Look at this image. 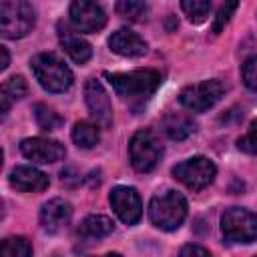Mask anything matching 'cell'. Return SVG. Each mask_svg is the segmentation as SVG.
<instances>
[{
	"label": "cell",
	"mask_w": 257,
	"mask_h": 257,
	"mask_svg": "<svg viewBox=\"0 0 257 257\" xmlns=\"http://www.w3.org/2000/svg\"><path fill=\"white\" fill-rule=\"evenodd\" d=\"M106 80L118 96L124 100H147L161 84V74L153 68H141L133 72H104Z\"/></svg>",
	"instance_id": "1"
},
{
	"label": "cell",
	"mask_w": 257,
	"mask_h": 257,
	"mask_svg": "<svg viewBox=\"0 0 257 257\" xmlns=\"http://www.w3.org/2000/svg\"><path fill=\"white\" fill-rule=\"evenodd\" d=\"M187 217V201L177 191L155 195L149 203V219L161 231H175Z\"/></svg>",
	"instance_id": "2"
},
{
	"label": "cell",
	"mask_w": 257,
	"mask_h": 257,
	"mask_svg": "<svg viewBox=\"0 0 257 257\" xmlns=\"http://www.w3.org/2000/svg\"><path fill=\"white\" fill-rule=\"evenodd\" d=\"M32 74L36 76L38 84L48 92H64L72 84V72L52 52H40L30 60Z\"/></svg>",
	"instance_id": "3"
},
{
	"label": "cell",
	"mask_w": 257,
	"mask_h": 257,
	"mask_svg": "<svg viewBox=\"0 0 257 257\" xmlns=\"http://www.w3.org/2000/svg\"><path fill=\"white\" fill-rule=\"evenodd\" d=\"M36 22V12L30 2L24 0H4L0 2V34L4 38L16 40L26 36Z\"/></svg>",
	"instance_id": "4"
},
{
	"label": "cell",
	"mask_w": 257,
	"mask_h": 257,
	"mask_svg": "<svg viewBox=\"0 0 257 257\" xmlns=\"http://www.w3.org/2000/svg\"><path fill=\"white\" fill-rule=\"evenodd\" d=\"M128 157L131 165L139 173H149L157 167V163L163 157V145L157 139V135L149 128L137 131L128 141Z\"/></svg>",
	"instance_id": "5"
},
{
	"label": "cell",
	"mask_w": 257,
	"mask_h": 257,
	"mask_svg": "<svg viewBox=\"0 0 257 257\" xmlns=\"http://www.w3.org/2000/svg\"><path fill=\"white\" fill-rule=\"evenodd\" d=\"M221 233L227 243H253L257 241V213L231 207L221 217Z\"/></svg>",
	"instance_id": "6"
},
{
	"label": "cell",
	"mask_w": 257,
	"mask_h": 257,
	"mask_svg": "<svg viewBox=\"0 0 257 257\" xmlns=\"http://www.w3.org/2000/svg\"><path fill=\"white\" fill-rule=\"evenodd\" d=\"M217 175V167L207 157H191L173 167V177L181 181L191 191H201L213 183Z\"/></svg>",
	"instance_id": "7"
},
{
	"label": "cell",
	"mask_w": 257,
	"mask_h": 257,
	"mask_svg": "<svg viewBox=\"0 0 257 257\" xmlns=\"http://www.w3.org/2000/svg\"><path fill=\"white\" fill-rule=\"evenodd\" d=\"M223 94H225V86L221 80H215V78L201 80V82L185 86L179 94V102L193 112H205L213 104H217Z\"/></svg>",
	"instance_id": "8"
},
{
	"label": "cell",
	"mask_w": 257,
	"mask_h": 257,
	"mask_svg": "<svg viewBox=\"0 0 257 257\" xmlns=\"http://www.w3.org/2000/svg\"><path fill=\"white\" fill-rule=\"evenodd\" d=\"M110 207L114 215L124 223V225H137L143 217V203L141 195L133 187H114L110 191Z\"/></svg>",
	"instance_id": "9"
},
{
	"label": "cell",
	"mask_w": 257,
	"mask_h": 257,
	"mask_svg": "<svg viewBox=\"0 0 257 257\" xmlns=\"http://www.w3.org/2000/svg\"><path fill=\"white\" fill-rule=\"evenodd\" d=\"M68 16H70V24L76 32H98L106 24L104 10L98 4L86 2V0L72 2Z\"/></svg>",
	"instance_id": "10"
},
{
	"label": "cell",
	"mask_w": 257,
	"mask_h": 257,
	"mask_svg": "<svg viewBox=\"0 0 257 257\" xmlns=\"http://www.w3.org/2000/svg\"><path fill=\"white\" fill-rule=\"evenodd\" d=\"M84 100L86 106L90 110V114L96 118V122L100 126H110L112 122V106H110V98L102 86L100 80L96 78H88L84 84Z\"/></svg>",
	"instance_id": "11"
},
{
	"label": "cell",
	"mask_w": 257,
	"mask_h": 257,
	"mask_svg": "<svg viewBox=\"0 0 257 257\" xmlns=\"http://www.w3.org/2000/svg\"><path fill=\"white\" fill-rule=\"evenodd\" d=\"M20 151L22 155L32 161V163H56L62 161L66 151L58 141H50V139H24L20 143Z\"/></svg>",
	"instance_id": "12"
},
{
	"label": "cell",
	"mask_w": 257,
	"mask_h": 257,
	"mask_svg": "<svg viewBox=\"0 0 257 257\" xmlns=\"http://www.w3.org/2000/svg\"><path fill=\"white\" fill-rule=\"evenodd\" d=\"M8 183L12 189L22 191V193H42L50 185L48 177L42 171L34 167H26V165L14 167L8 175Z\"/></svg>",
	"instance_id": "13"
},
{
	"label": "cell",
	"mask_w": 257,
	"mask_h": 257,
	"mask_svg": "<svg viewBox=\"0 0 257 257\" xmlns=\"http://www.w3.org/2000/svg\"><path fill=\"white\" fill-rule=\"evenodd\" d=\"M72 217V207L64 199H50L40 209V225L48 233H58L68 225Z\"/></svg>",
	"instance_id": "14"
},
{
	"label": "cell",
	"mask_w": 257,
	"mask_h": 257,
	"mask_svg": "<svg viewBox=\"0 0 257 257\" xmlns=\"http://www.w3.org/2000/svg\"><path fill=\"white\" fill-rule=\"evenodd\" d=\"M108 46L112 52L120 56H131V58L143 56L147 52V42L128 28H118L116 32H112L108 38Z\"/></svg>",
	"instance_id": "15"
},
{
	"label": "cell",
	"mask_w": 257,
	"mask_h": 257,
	"mask_svg": "<svg viewBox=\"0 0 257 257\" xmlns=\"http://www.w3.org/2000/svg\"><path fill=\"white\" fill-rule=\"evenodd\" d=\"M58 36H60V44H62V48L66 50V54H68L76 64H84V62L90 60V56H92V48H90V44H88L84 38H80L78 34H74L68 26H64V28L60 26Z\"/></svg>",
	"instance_id": "16"
},
{
	"label": "cell",
	"mask_w": 257,
	"mask_h": 257,
	"mask_svg": "<svg viewBox=\"0 0 257 257\" xmlns=\"http://www.w3.org/2000/svg\"><path fill=\"white\" fill-rule=\"evenodd\" d=\"M163 131L171 141H185L189 135L195 133V122L189 114L183 112H169L163 118Z\"/></svg>",
	"instance_id": "17"
},
{
	"label": "cell",
	"mask_w": 257,
	"mask_h": 257,
	"mask_svg": "<svg viewBox=\"0 0 257 257\" xmlns=\"http://www.w3.org/2000/svg\"><path fill=\"white\" fill-rule=\"evenodd\" d=\"M112 229H114V223L108 217H104V215H88L80 223L78 235L84 237V239H102L108 233H112Z\"/></svg>",
	"instance_id": "18"
},
{
	"label": "cell",
	"mask_w": 257,
	"mask_h": 257,
	"mask_svg": "<svg viewBox=\"0 0 257 257\" xmlns=\"http://www.w3.org/2000/svg\"><path fill=\"white\" fill-rule=\"evenodd\" d=\"M28 94V84L22 76H10L4 84H2V94H0V110H2V116H6L12 100H18V98H24Z\"/></svg>",
	"instance_id": "19"
},
{
	"label": "cell",
	"mask_w": 257,
	"mask_h": 257,
	"mask_svg": "<svg viewBox=\"0 0 257 257\" xmlns=\"http://www.w3.org/2000/svg\"><path fill=\"white\" fill-rule=\"evenodd\" d=\"M72 141L80 149H92L100 141V131L96 124H92L88 120H78L72 126Z\"/></svg>",
	"instance_id": "20"
},
{
	"label": "cell",
	"mask_w": 257,
	"mask_h": 257,
	"mask_svg": "<svg viewBox=\"0 0 257 257\" xmlns=\"http://www.w3.org/2000/svg\"><path fill=\"white\" fill-rule=\"evenodd\" d=\"M34 118L42 131H56L64 124V118L54 108H50L48 104H42V102L34 104Z\"/></svg>",
	"instance_id": "21"
},
{
	"label": "cell",
	"mask_w": 257,
	"mask_h": 257,
	"mask_svg": "<svg viewBox=\"0 0 257 257\" xmlns=\"http://www.w3.org/2000/svg\"><path fill=\"white\" fill-rule=\"evenodd\" d=\"M2 257H32V245L26 237H8L2 241Z\"/></svg>",
	"instance_id": "22"
},
{
	"label": "cell",
	"mask_w": 257,
	"mask_h": 257,
	"mask_svg": "<svg viewBox=\"0 0 257 257\" xmlns=\"http://www.w3.org/2000/svg\"><path fill=\"white\" fill-rule=\"evenodd\" d=\"M181 8L193 24H201L207 20V16L211 12V2H207V0H183Z\"/></svg>",
	"instance_id": "23"
},
{
	"label": "cell",
	"mask_w": 257,
	"mask_h": 257,
	"mask_svg": "<svg viewBox=\"0 0 257 257\" xmlns=\"http://www.w3.org/2000/svg\"><path fill=\"white\" fill-rule=\"evenodd\" d=\"M114 8H116L118 16L128 18V20H143L149 10V6L145 2H135V0H120V2H116Z\"/></svg>",
	"instance_id": "24"
},
{
	"label": "cell",
	"mask_w": 257,
	"mask_h": 257,
	"mask_svg": "<svg viewBox=\"0 0 257 257\" xmlns=\"http://www.w3.org/2000/svg\"><path fill=\"white\" fill-rule=\"evenodd\" d=\"M237 147L247 155H257V118L249 124L247 133L237 141Z\"/></svg>",
	"instance_id": "25"
},
{
	"label": "cell",
	"mask_w": 257,
	"mask_h": 257,
	"mask_svg": "<svg viewBox=\"0 0 257 257\" xmlns=\"http://www.w3.org/2000/svg\"><path fill=\"white\" fill-rule=\"evenodd\" d=\"M241 76H243V84L249 90L257 92V56H251L245 60V64L241 68Z\"/></svg>",
	"instance_id": "26"
},
{
	"label": "cell",
	"mask_w": 257,
	"mask_h": 257,
	"mask_svg": "<svg viewBox=\"0 0 257 257\" xmlns=\"http://www.w3.org/2000/svg\"><path fill=\"white\" fill-rule=\"evenodd\" d=\"M237 2H229V4H223L221 8H219V12H217V16H215V22H213V32L215 34H219L221 32V28L229 22V18H231V14L237 10Z\"/></svg>",
	"instance_id": "27"
},
{
	"label": "cell",
	"mask_w": 257,
	"mask_h": 257,
	"mask_svg": "<svg viewBox=\"0 0 257 257\" xmlns=\"http://www.w3.org/2000/svg\"><path fill=\"white\" fill-rule=\"evenodd\" d=\"M179 257H211V253L201 245H185L181 249Z\"/></svg>",
	"instance_id": "28"
},
{
	"label": "cell",
	"mask_w": 257,
	"mask_h": 257,
	"mask_svg": "<svg viewBox=\"0 0 257 257\" xmlns=\"http://www.w3.org/2000/svg\"><path fill=\"white\" fill-rule=\"evenodd\" d=\"M8 60H10V56H8V50H6V46H0V70H6V66H8Z\"/></svg>",
	"instance_id": "29"
},
{
	"label": "cell",
	"mask_w": 257,
	"mask_h": 257,
	"mask_svg": "<svg viewBox=\"0 0 257 257\" xmlns=\"http://www.w3.org/2000/svg\"><path fill=\"white\" fill-rule=\"evenodd\" d=\"M100 257H122L120 253H104V255H100Z\"/></svg>",
	"instance_id": "30"
}]
</instances>
